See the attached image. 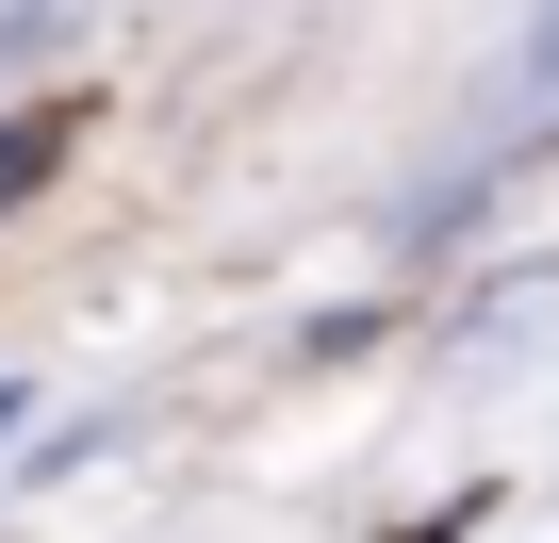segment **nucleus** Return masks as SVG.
Wrapping results in <instances>:
<instances>
[{
    "mask_svg": "<svg viewBox=\"0 0 559 543\" xmlns=\"http://www.w3.org/2000/svg\"><path fill=\"white\" fill-rule=\"evenodd\" d=\"M34 165H50V116H34V132H0V198H17Z\"/></svg>",
    "mask_w": 559,
    "mask_h": 543,
    "instance_id": "nucleus-1",
    "label": "nucleus"
},
{
    "mask_svg": "<svg viewBox=\"0 0 559 543\" xmlns=\"http://www.w3.org/2000/svg\"><path fill=\"white\" fill-rule=\"evenodd\" d=\"M526 83H559V0H543V17H526Z\"/></svg>",
    "mask_w": 559,
    "mask_h": 543,
    "instance_id": "nucleus-2",
    "label": "nucleus"
}]
</instances>
